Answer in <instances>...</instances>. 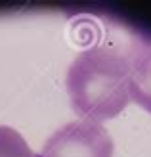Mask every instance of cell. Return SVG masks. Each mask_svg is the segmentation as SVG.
I'll use <instances>...</instances> for the list:
<instances>
[{"instance_id": "1", "label": "cell", "mask_w": 151, "mask_h": 157, "mask_svg": "<svg viewBox=\"0 0 151 157\" xmlns=\"http://www.w3.org/2000/svg\"><path fill=\"white\" fill-rule=\"evenodd\" d=\"M65 86L84 121H109L130 101V58L109 46H90L73 59Z\"/></svg>"}, {"instance_id": "2", "label": "cell", "mask_w": 151, "mask_h": 157, "mask_svg": "<svg viewBox=\"0 0 151 157\" xmlns=\"http://www.w3.org/2000/svg\"><path fill=\"white\" fill-rule=\"evenodd\" d=\"M113 138L101 123L75 121L44 142L40 157H113Z\"/></svg>"}, {"instance_id": "3", "label": "cell", "mask_w": 151, "mask_h": 157, "mask_svg": "<svg viewBox=\"0 0 151 157\" xmlns=\"http://www.w3.org/2000/svg\"><path fill=\"white\" fill-rule=\"evenodd\" d=\"M130 98L151 113V44L130 58Z\"/></svg>"}, {"instance_id": "4", "label": "cell", "mask_w": 151, "mask_h": 157, "mask_svg": "<svg viewBox=\"0 0 151 157\" xmlns=\"http://www.w3.org/2000/svg\"><path fill=\"white\" fill-rule=\"evenodd\" d=\"M0 157H40L36 155L25 142V138L15 128L0 127Z\"/></svg>"}]
</instances>
